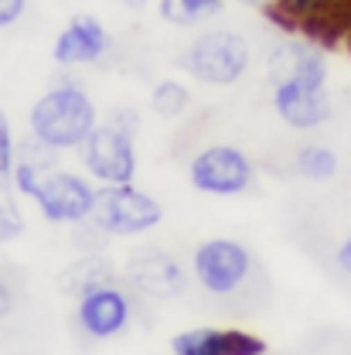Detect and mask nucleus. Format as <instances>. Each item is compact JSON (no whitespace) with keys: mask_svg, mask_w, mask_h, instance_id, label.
<instances>
[{"mask_svg":"<svg viewBox=\"0 0 351 355\" xmlns=\"http://www.w3.org/2000/svg\"><path fill=\"white\" fill-rule=\"evenodd\" d=\"M99 127V110L79 83H58L44 89L31 103L28 137L42 140L51 150H79L86 137Z\"/></svg>","mask_w":351,"mask_h":355,"instance_id":"f257e3e1","label":"nucleus"},{"mask_svg":"<svg viewBox=\"0 0 351 355\" xmlns=\"http://www.w3.org/2000/svg\"><path fill=\"white\" fill-rule=\"evenodd\" d=\"M249 62H253V48L232 28H208L195 35V42L181 51V69L201 86L215 89L235 86L249 72Z\"/></svg>","mask_w":351,"mask_h":355,"instance_id":"f03ea898","label":"nucleus"},{"mask_svg":"<svg viewBox=\"0 0 351 355\" xmlns=\"http://www.w3.org/2000/svg\"><path fill=\"white\" fill-rule=\"evenodd\" d=\"M96 225L113 239H130L140 232H150L157 229L164 219V209L161 202L136 188V184H99V198H96V212H92Z\"/></svg>","mask_w":351,"mask_h":355,"instance_id":"7ed1b4c3","label":"nucleus"},{"mask_svg":"<svg viewBox=\"0 0 351 355\" xmlns=\"http://www.w3.org/2000/svg\"><path fill=\"white\" fill-rule=\"evenodd\" d=\"M256 168L246 157V150L232 147V144H212L201 147L191 164H188V181L195 191L201 195H215V198H232L253 188Z\"/></svg>","mask_w":351,"mask_h":355,"instance_id":"20e7f679","label":"nucleus"},{"mask_svg":"<svg viewBox=\"0 0 351 355\" xmlns=\"http://www.w3.org/2000/svg\"><path fill=\"white\" fill-rule=\"evenodd\" d=\"M96 198H99V184L89 178L75 175V171H62L51 168L42 178L38 191H35V205L51 225H79V222L92 219L96 212Z\"/></svg>","mask_w":351,"mask_h":355,"instance_id":"39448f33","label":"nucleus"},{"mask_svg":"<svg viewBox=\"0 0 351 355\" xmlns=\"http://www.w3.org/2000/svg\"><path fill=\"white\" fill-rule=\"evenodd\" d=\"M79 161L96 184H130L136 178V137L116 123H99L79 147Z\"/></svg>","mask_w":351,"mask_h":355,"instance_id":"423d86ee","label":"nucleus"},{"mask_svg":"<svg viewBox=\"0 0 351 355\" xmlns=\"http://www.w3.org/2000/svg\"><path fill=\"white\" fill-rule=\"evenodd\" d=\"M195 280L208 291V294H235L249 270H253V257L249 250L239 243V239H225V236H215V239H205L198 250H195Z\"/></svg>","mask_w":351,"mask_h":355,"instance_id":"0eeeda50","label":"nucleus"},{"mask_svg":"<svg viewBox=\"0 0 351 355\" xmlns=\"http://www.w3.org/2000/svg\"><path fill=\"white\" fill-rule=\"evenodd\" d=\"M123 277L130 280V287H136L143 297H154V301H174L188 287L184 266L157 246L133 250L123 263Z\"/></svg>","mask_w":351,"mask_h":355,"instance_id":"6e6552de","label":"nucleus"},{"mask_svg":"<svg viewBox=\"0 0 351 355\" xmlns=\"http://www.w3.org/2000/svg\"><path fill=\"white\" fill-rule=\"evenodd\" d=\"M273 110L290 130H317L331 120V96L327 86H310L297 79L273 83Z\"/></svg>","mask_w":351,"mask_h":355,"instance_id":"1a4fd4ad","label":"nucleus"},{"mask_svg":"<svg viewBox=\"0 0 351 355\" xmlns=\"http://www.w3.org/2000/svg\"><path fill=\"white\" fill-rule=\"evenodd\" d=\"M133 304L123 287L102 284L79 297V324L89 338H116L130 324Z\"/></svg>","mask_w":351,"mask_h":355,"instance_id":"9d476101","label":"nucleus"},{"mask_svg":"<svg viewBox=\"0 0 351 355\" xmlns=\"http://www.w3.org/2000/svg\"><path fill=\"white\" fill-rule=\"evenodd\" d=\"M109 51V31L102 28L99 17L92 14H75L69 17V24L58 31V38L51 44V58L65 69L75 65H96L102 62Z\"/></svg>","mask_w":351,"mask_h":355,"instance_id":"9b49d317","label":"nucleus"},{"mask_svg":"<svg viewBox=\"0 0 351 355\" xmlns=\"http://www.w3.org/2000/svg\"><path fill=\"white\" fill-rule=\"evenodd\" d=\"M266 338L242 328H184L171 338V355H266Z\"/></svg>","mask_w":351,"mask_h":355,"instance_id":"f8f14e48","label":"nucleus"},{"mask_svg":"<svg viewBox=\"0 0 351 355\" xmlns=\"http://www.w3.org/2000/svg\"><path fill=\"white\" fill-rule=\"evenodd\" d=\"M266 76H269V83L297 79V83H310V86H327V58L321 48L307 42H283L269 51Z\"/></svg>","mask_w":351,"mask_h":355,"instance_id":"ddd939ff","label":"nucleus"},{"mask_svg":"<svg viewBox=\"0 0 351 355\" xmlns=\"http://www.w3.org/2000/svg\"><path fill=\"white\" fill-rule=\"evenodd\" d=\"M102 284H116V266L102 253H86V257L72 260L62 273V291L72 294V297H82V294L102 287Z\"/></svg>","mask_w":351,"mask_h":355,"instance_id":"4468645a","label":"nucleus"},{"mask_svg":"<svg viewBox=\"0 0 351 355\" xmlns=\"http://www.w3.org/2000/svg\"><path fill=\"white\" fill-rule=\"evenodd\" d=\"M225 0H157V14L171 28H201L215 21Z\"/></svg>","mask_w":351,"mask_h":355,"instance_id":"2eb2a0df","label":"nucleus"},{"mask_svg":"<svg viewBox=\"0 0 351 355\" xmlns=\"http://www.w3.org/2000/svg\"><path fill=\"white\" fill-rule=\"evenodd\" d=\"M150 110L161 120H177L191 110V89L184 86L181 79H161L157 86L150 89Z\"/></svg>","mask_w":351,"mask_h":355,"instance_id":"dca6fc26","label":"nucleus"},{"mask_svg":"<svg viewBox=\"0 0 351 355\" xmlns=\"http://www.w3.org/2000/svg\"><path fill=\"white\" fill-rule=\"evenodd\" d=\"M297 171L307 181H331L338 175V154L324 144H304L297 150Z\"/></svg>","mask_w":351,"mask_h":355,"instance_id":"f3484780","label":"nucleus"},{"mask_svg":"<svg viewBox=\"0 0 351 355\" xmlns=\"http://www.w3.org/2000/svg\"><path fill=\"white\" fill-rule=\"evenodd\" d=\"M24 229H28V222H24V212H21V205H17L14 184H10V181H0V246L21 239Z\"/></svg>","mask_w":351,"mask_h":355,"instance_id":"a211bd4d","label":"nucleus"},{"mask_svg":"<svg viewBox=\"0 0 351 355\" xmlns=\"http://www.w3.org/2000/svg\"><path fill=\"white\" fill-rule=\"evenodd\" d=\"M17 164V140H14V127L7 110H0V181H10Z\"/></svg>","mask_w":351,"mask_h":355,"instance_id":"6ab92c4d","label":"nucleus"},{"mask_svg":"<svg viewBox=\"0 0 351 355\" xmlns=\"http://www.w3.org/2000/svg\"><path fill=\"white\" fill-rule=\"evenodd\" d=\"M28 10V0H0V31L14 28Z\"/></svg>","mask_w":351,"mask_h":355,"instance_id":"aec40b11","label":"nucleus"},{"mask_svg":"<svg viewBox=\"0 0 351 355\" xmlns=\"http://www.w3.org/2000/svg\"><path fill=\"white\" fill-rule=\"evenodd\" d=\"M109 123H116L120 130L133 133V137H136V130H140V116L133 113L130 106H120V110H113V113H109Z\"/></svg>","mask_w":351,"mask_h":355,"instance_id":"412c9836","label":"nucleus"},{"mask_svg":"<svg viewBox=\"0 0 351 355\" xmlns=\"http://www.w3.org/2000/svg\"><path fill=\"white\" fill-rule=\"evenodd\" d=\"M338 266H341V273L351 277V232L345 236V243L338 246Z\"/></svg>","mask_w":351,"mask_h":355,"instance_id":"4be33fe9","label":"nucleus"},{"mask_svg":"<svg viewBox=\"0 0 351 355\" xmlns=\"http://www.w3.org/2000/svg\"><path fill=\"white\" fill-rule=\"evenodd\" d=\"M10 311H14V291H10V287L0 280V321H3Z\"/></svg>","mask_w":351,"mask_h":355,"instance_id":"5701e85b","label":"nucleus"},{"mask_svg":"<svg viewBox=\"0 0 351 355\" xmlns=\"http://www.w3.org/2000/svg\"><path fill=\"white\" fill-rule=\"evenodd\" d=\"M120 3H123L127 10H143V7H147L150 0H120Z\"/></svg>","mask_w":351,"mask_h":355,"instance_id":"b1692460","label":"nucleus"},{"mask_svg":"<svg viewBox=\"0 0 351 355\" xmlns=\"http://www.w3.org/2000/svg\"><path fill=\"white\" fill-rule=\"evenodd\" d=\"M239 3H249V7H263V10H269L276 0H239Z\"/></svg>","mask_w":351,"mask_h":355,"instance_id":"393cba45","label":"nucleus"}]
</instances>
